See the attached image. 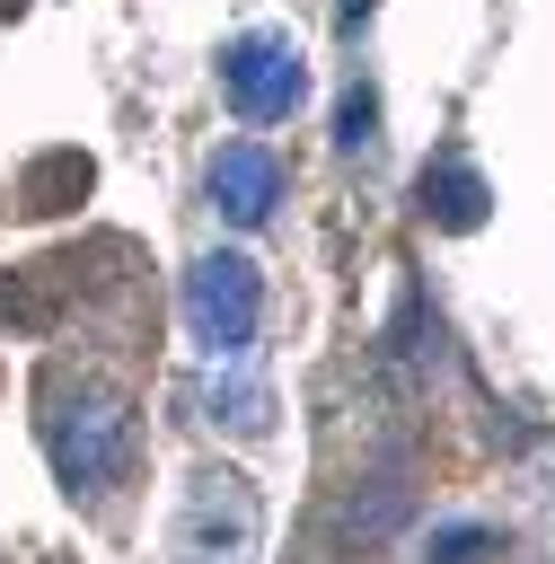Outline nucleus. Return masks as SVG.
<instances>
[{"mask_svg": "<svg viewBox=\"0 0 555 564\" xmlns=\"http://www.w3.org/2000/svg\"><path fill=\"white\" fill-rule=\"evenodd\" d=\"M211 405H220L229 432H264V423H273V397H264V379L247 370V352H229V379L211 370Z\"/></svg>", "mask_w": 555, "mask_h": 564, "instance_id": "1a4fd4ad", "label": "nucleus"}, {"mask_svg": "<svg viewBox=\"0 0 555 564\" xmlns=\"http://www.w3.org/2000/svg\"><path fill=\"white\" fill-rule=\"evenodd\" d=\"M273 203H282V159H273L264 141H229V150L211 159V212L238 220V229H255Z\"/></svg>", "mask_w": 555, "mask_h": 564, "instance_id": "39448f33", "label": "nucleus"}, {"mask_svg": "<svg viewBox=\"0 0 555 564\" xmlns=\"http://www.w3.org/2000/svg\"><path fill=\"white\" fill-rule=\"evenodd\" d=\"M70 273H79L70 256L18 264V273L0 282V326H26V335H35V326H53V317H62V300H70Z\"/></svg>", "mask_w": 555, "mask_h": 564, "instance_id": "6e6552de", "label": "nucleus"}, {"mask_svg": "<svg viewBox=\"0 0 555 564\" xmlns=\"http://www.w3.org/2000/svg\"><path fill=\"white\" fill-rule=\"evenodd\" d=\"M0 18H26V0H0Z\"/></svg>", "mask_w": 555, "mask_h": 564, "instance_id": "f8f14e48", "label": "nucleus"}, {"mask_svg": "<svg viewBox=\"0 0 555 564\" xmlns=\"http://www.w3.org/2000/svg\"><path fill=\"white\" fill-rule=\"evenodd\" d=\"M370 141H379V97L352 79L344 88V115H335V150H370Z\"/></svg>", "mask_w": 555, "mask_h": 564, "instance_id": "9d476101", "label": "nucleus"}, {"mask_svg": "<svg viewBox=\"0 0 555 564\" xmlns=\"http://www.w3.org/2000/svg\"><path fill=\"white\" fill-rule=\"evenodd\" d=\"M264 538V502L238 467H194L185 502H176V564H255Z\"/></svg>", "mask_w": 555, "mask_h": 564, "instance_id": "f03ea898", "label": "nucleus"}, {"mask_svg": "<svg viewBox=\"0 0 555 564\" xmlns=\"http://www.w3.org/2000/svg\"><path fill=\"white\" fill-rule=\"evenodd\" d=\"M485 203H493V185L476 176L467 150H440V159L414 176V212H423L432 229H485Z\"/></svg>", "mask_w": 555, "mask_h": 564, "instance_id": "423d86ee", "label": "nucleus"}, {"mask_svg": "<svg viewBox=\"0 0 555 564\" xmlns=\"http://www.w3.org/2000/svg\"><path fill=\"white\" fill-rule=\"evenodd\" d=\"M255 317H264V273H255L238 247H220V256H203V264L185 273V335H194L211 361L247 352V344H255Z\"/></svg>", "mask_w": 555, "mask_h": 564, "instance_id": "7ed1b4c3", "label": "nucleus"}, {"mask_svg": "<svg viewBox=\"0 0 555 564\" xmlns=\"http://www.w3.org/2000/svg\"><path fill=\"white\" fill-rule=\"evenodd\" d=\"M44 449L62 467L70 494H115L132 476V449H141V423H132V397L106 388V379H44Z\"/></svg>", "mask_w": 555, "mask_h": 564, "instance_id": "f257e3e1", "label": "nucleus"}, {"mask_svg": "<svg viewBox=\"0 0 555 564\" xmlns=\"http://www.w3.org/2000/svg\"><path fill=\"white\" fill-rule=\"evenodd\" d=\"M493 546V529H476V520H449L440 538H432V564H476Z\"/></svg>", "mask_w": 555, "mask_h": 564, "instance_id": "9b49d317", "label": "nucleus"}, {"mask_svg": "<svg viewBox=\"0 0 555 564\" xmlns=\"http://www.w3.org/2000/svg\"><path fill=\"white\" fill-rule=\"evenodd\" d=\"M220 88H229V106H238L247 123H282V115L308 97V62H300L291 35L255 26V35H229V53H220Z\"/></svg>", "mask_w": 555, "mask_h": 564, "instance_id": "20e7f679", "label": "nucleus"}, {"mask_svg": "<svg viewBox=\"0 0 555 564\" xmlns=\"http://www.w3.org/2000/svg\"><path fill=\"white\" fill-rule=\"evenodd\" d=\"M88 185H97L88 150H35V159H26V176H18V212H26V220L79 212V203H88Z\"/></svg>", "mask_w": 555, "mask_h": 564, "instance_id": "0eeeda50", "label": "nucleus"}]
</instances>
